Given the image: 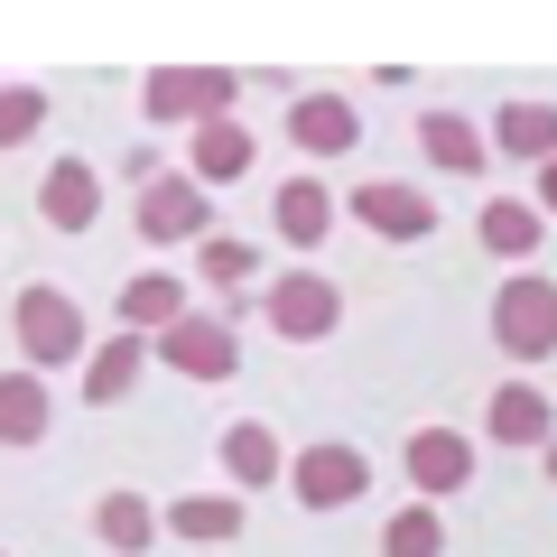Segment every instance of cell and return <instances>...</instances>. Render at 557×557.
I'll return each instance as SVG.
<instances>
[{
    "label": "cell",
    "instance_id": "cell-16",
    "mask_svg": "<svg viewBox=\"0 0 557 557\" xmlns=\"http://www.w3.org/2000/svg\"><path fill=\"white\" fill-rule=\"evenodd\" d=\"M493 149H502V159L548 168L557 159V102H502V112H493Z\"/></svg>",
    "mask_w": 557,
    "mask_h": 557
},
{
    "label": "cell",
    "instance_id": "cell-28",
    "mask_svg": "<svg viewBox=\"0 0 557 557\" xmlns=\"http://www.w3.org/2000/svg\"><path fill=\"white\" fill-rule=\"evenodd\" d=\"M548 483H557V437H548Z\"/></svg>",
    "mask_w": 557,
    "mask_h": 557
},
{
    "label": "cell",
    "instance_id": "cell-12",
    "mask_svg": "<svg viewBox=\"0 0 557 557\" xmlns=\"http://www.w3.org/2000/svg\"><path fill=\"white\" fill-rule=\"evenodd\" d=\"M251 159H260V139H251V121H205L196 131V159H186V177L214 196V186H233V177H251Z\"/></svg>",
    "mask_w": 557,
    "mask_h": 557
},
{
    "label": "cell",
    "instance_id": "cell-15",
    "mask_svg": "<svg viewBox=\"0 0 557 557\" xmlns=\"http://www.w3.org/2000/svg\"><path fill=\"white\" fill-rule=\"evenodd\" d=\"M418 149H428V168H446V177H474V168L493 159V139L465 112H418Z\"/></svg>",
    "mask_w": 557,
    "mask_h": 557
},
{
    "label": "cell",
    "instance_id": "cell-23",
    "mask_svg": "<svg viewBox=\"0 0 557 557\" xmlns=\"http://www.w3.org/2000/svg\"><path fill=\"white\" fill-rule=\"evenodd\" d=\"M94 539H102L112 557H139L149 539H159V511H149L139 493H102V511H94Z\"/></svg>",
    "mask_w": 557,
    "mask_h": 557
},
{
    "label": "cell",
    "instance_id": "cell-6",
    "mask_svg": "<svg viewBox=\"0 0 557 557\" xmlns=\"http://www.w3.org/2000/svg\"><path fill=\"white\" fill-rule=\"evenodd\" d=\"M214 233V196L196 177H149L139 186V242H205Z\"/></svg>",
    "mask_w": 557,
    "mask_h": 557
},
{
    "label": "cell",
    "instance_id": "cell-5",
    "mask_svg": "<svg viewBox=\"0 0 557 557\" xmlns=\"http://www.w3.org/2000/svg\"><path fill=\"white\" fill-rule=\"evenodd\" d=\"M335 317H344V298H335V278H325V270H288L270 288V335H288V344H325Z\"/></svg>",
    "mask_w": 557,
    "mask_h": 557
},
{
    "label": "cell",
    "instance_id": "cell-2",
    "mask_svg": "<svg viewBox=\"0 0 557 557\" xmlns=\"http://www.w3.org/2000/svg\"><path fill=\"white\" fill-rule=\"evenodd\" d=\"M139 102H149V121H233V102H242V84H233V65H159V75L139 84Z\"/></svg>",
    "mask_w": 557,
    "mask_h": 557
},
{
    "label": "cell",
    "instance_id": "cell-24",
    "mask_svg": "<svg viewBox=\"0 0 557 557\" xmlns=\"http://www.w3.org/2000/svg\"><path fill=\"white\" fill-rule=\"evenodd\" d=\"M381 557H446V520H437V502H409V511L381 520Z\"/></svg>",
    "mask_w": 557,
    "mask_h": 557
},
{
    "label": "cell",
    "instance_id": "cell-26",
    "mask_svg": "<svg viewBox=\"0 0 557 557\" xmlns=\"http://www.w3.org/2000/svg\"><path fill=\"white\" fill-rule=\"evenodd\" d=\"M38 121H47V94H38V84H0V149L38 139Z\"/></svg>",
    "mask_w": 557,
    "mask_h": 557
},
{
    "label": "cell",
    "instance_id": "cell-27",
    "mask_svg": "<svg viewBox=\"0 0 557 557\" xmlns=\"http://www.w3.org/2000/svg\"><path fill=\"white\" fill-rule=\"evenodd\" d=\"M539 214H557V159L539 168Z\"/></svg>",
    "mask_w": 557,
    "mask_h": 557
},
{
    "label": "cell",
    "instance_id": "cell-10",
    "mask_svg": "<svg viewBox=\"0 0 557 557\" xmlns=\"http://www.w3.org/2000/svg\"><path fill=\"white\" fill-rule=\"evenodd\" d=\"M38 214H47V233H94V223H102V177H94V159H57V168H47Z\"/></svg>",
    "mask_w": 557,
    "mask_h": 557
},
{
    "label": "cell",
    "instance_id": "cell-25",
    "mask_svg": "<svg viewBox=\"0 0 557 557\" xmlns=\"http://www.w3.org/2000/svg\"><path fill=\"white\" fill-rule=\"evenodd\" d=\"M196 270L214 278V288H242V278L260 270V251H251V242H242V233H205V251H196Z\"/></svg>",
    "mask_w": 557,
    "mask_h": 557
},
{
    "label": "cell",
    "instance_id": "cell-7",
    "mask_svg": "<svg viewBox=\"0 0 557 557\" xmlns=\"http://www.w3.org/2000/svg\"><path fill=\"white\" fill-rule=\"evenodd\" d=\"M362 483H372L362 446H307V456H288V493L307 511H344V502H362Z\"/></svg>",
    "mask_w": 557,
    "mask_h": 557
},
{
    "label": "cell",
    "instance_id": "cell-9",
    "mask_svg": "<svg viewBox=\"0 0 557 557\" xmlns=\"http://www.w3.org/2000/svg\"><path fill=\"white\" fill-rule=\"evenodd\" d=\"M354 214L372 223L381 242H428V233H437V205H428V186H399V177L354 186Z\"/></svg>",
    "mask_w": 557,
    "mask_h": 557
},
{
    "label": "cell",
    "instance_id": "cell-18",
    "mask_svg": "<svg viewBox=\"0 0 557 557\" xmlns=\"http://www.w3.org/2000/svg\"><path fill=\"white\" fill-rule=\"evenodd\" d=\"M223 474H233L242 493H260V483L288 474V456H278V437L260 428V418H242V428H223Z\"/></svg>",
    "mask_w": 557,
    "mask_h": 557
},
{
    "label": "cell",
    "instance_id": "cell-20",
    "mask_svg": "<svg viewBox=\"0 0 557 557\" xmlns=\"http://www.w3.org/2000/svg\"><path fill=\"white\" fill-rule=\"evenodd\" d=\"M474 233H483V251H502V260H530V251H539V233H548V214H539V205H520V196H493Z\"/></svg>",
    "mask_w": 557,
    "mask_h": 557
},
{
    "label": "cell",
    "instance_id": "cell-19",
    "mask_svg": "<svg viewBox=\"0 0 557 557\" xmlns=\"http://www.w3.org/2000/svg\"><path fill=\"white\" fill-rule=\"evenodd\" d=\"M177 317H186V288L168 270H139L131 288H121V325H131V335H168Z\"/></svg>",
    "mask_w": 557,
    "mask_h": 557
},
{
    "label": "cell",
    "instance_id": "cell-8",
    "mask_svg": "<svg viewBox=\"0 0 557 557\" xmlns=\"http://www.w3.org/2000/svg\"><path fill=\"white\" fill-rule=\"evenodd\" d=\"M399 465H409L418 502H446V493H465V483H474V437H465V428H418Z\"/></svg>",
    "mask_w": 557,
    "mask_h": 557
},
{
    "label": "cell",
    "instance_id": "cell-22",
    "mask_svg": "<svg viewBox=\"0 0 557 557\" xmlns=\"http://www.w3.org/2000/svg\"><path fill=\"white\" fill-rule=\"evenodd\" d=\"M38 437H47V381L0 372V446H38Z\"/></svg>",
    "mask_w": 557,
    "mask_h": 557
},
{
    "label": "cell",
    "instance_id": "cell-17",
    "mask_svg": "<svg viewBox=\"0 0 557 557\" xmlns=\"http://www.w3.org/2000/svg\"><path fill=\"white\" fill-rule=\"evenodd\" d=\"M168 539H196V548L242 539V493H186V502H168Z\"/></svg>",
    "mask_w": 557,
    "mask_h": 557
},
{
    "label": "cell",
    "instance_id": "cell-21",
    "mask_svg": "<svg viewBox=\"0 0 557 557\" xmlns=\"http://www.w3.org/2000/svg\"><path fill=\"white\" fill-rule=\"evenodd\" d=\"M139 362H149V335H112V344H102L94 362H84V399H94V409H112V399H131Z\"/></svg>",
    "mask_w": 557,
    "mask_h": 557
},
{
    "label": "cell",
    "instance_id": "cell-3",
    "mask_svg": "<svg viewBox=\"0 0 557 557\" xmlns=\"http://www.w3.org/2000/svg\"><path fill=\"white\" fill-rule=\"evenodd\" d=\"M10 335H20L28 372H57V362L84 354V307L65 298V288H20V307H10Z\"/></svg>",
    "mask_w": 557,
    "mask_h": 557
},
{
    "label": "cell",
    "instance_id": "cell-29",
    "mask_svg": "<svg viewBox=\"0 0 557 557\" xmlns=\"http://www.w3.org/2000/svg\"><path fill=\"white\" fill-rule=\"evenodd\" d=\"M0 557H10V548H0Z\"/></svg>",
    "mask_w": 557,
    "mask_h": 557
},
{
    "label": "cell",
    "instance_id": "cell-14",
    "mask_svg": "<svg viewBox=\"0 0 557 557\" xmlns=\"http://www.w3.org/2000/svg\"><path fill=\"white\" fill-rule=\"evenodd\" d=\"M270 223H278L288 251H325V233H335V196H325L317 177H288V186H278V205H270Z\"/></svg>",
    "mask_w": 557,
    "mask_h": 557
},
{
    "label": "cell",
    "instance_id": "cell-13",
    "mask_svg": "<svg viewBox=\"0 0 557 557\" xmlns=\"http://www.w3.org/2000/svg\"><path fill=\"white\" fill-rule=\"evenodd\" d=\"M483 428H493V446H548L557 437V409L539 381H502L493 409H483Z\"/></svg>",
    "mask_w": 557,
    "mask_h": 557
},
{
    "label": "cell",
    "instance_id": "cell-11",
    "mask_svg": "<svg viewBox=\"0 0 557 557\" xmlns=\"http://www.w3.org/2000/svg\"><path fill=\"white\" fill-rule=\"evenodd\" d=\"M288 139H298L307 159H344V149L362 139V112L344 94H298L288 102Z\"/></svg>",
    "mask_w": 557,
    "mask_h": 557
},
{
    "label": "cell",
    "instance_id": "cell-1",
    "mask_svg": "<svg viewBox=\"0 0 557 557\" xmlns=\"http://www.w3.org/2000/svg\"><path fill=\"white\" fill-rule=\"evenodd\" d=\"M493 344H502L511 362H548V354H557V278H539V270L502 278V298H493Z\"/></svg>",
    "mask_w": 557,
    "mask_h": 557
},
{
    "label": "cell",
    "instance_id": "cell-4",
    "mask_svg": "<svg viewBox=\"0 0 557 557\" xmlns=\"http://www.w3.org/2000/svg\"><path fill=\"white\" fill-rule=\"evenodd\" d=\"M149 354H159L168 372H186V381H233L242 372V335L223 317H177L168 335H149Z\"/></svg>",
    "mask_w": 557,
    "mask_h": 557
}]
</instances>
